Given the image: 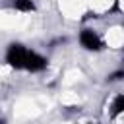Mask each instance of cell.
<instances>
[{
	"mask_svg": "<svg viewBox=\"0 0 124 124\" xmlns=\"http://www.w3.org/2000/svg\"><path fill=\"white\" fill-rule=\"evenodd\" d=\"M27 54L29 50L19 45V43H12L8 46V52H6V62L12 66V68H25V60H27Z\"/></svg>",
	"mask_w": 124,
	"mask_h": 124,
	"instance_id": "6da1fadb",
	"label": "cell"
},
{
	"mask_svg": "<svg viewBox=\"0 0 124 124\" xmlns=\"http://www.w3.org/2000/svg\"><path fill=\"white\" fill-rule=\"evenodd\" d=\"M79 43L87 50H99V48H103V43H101V39L97 37V33L93 29H83L79 33Z\"/></svg>",
	"mask_w": 124,
	"mask_h": 124,
	"instance_id": "7a4b0ae2",
	"label": "cell"
},
{
	"mask_svg": "<svg viewBox=\"0 0 124 124\" xmlns=\"http://www.w3.org/2000/svg\"><path fill=\"white\" fill-rule=\"evenodd\" d=\"M25 68L29 72H41V70L46 68V58L41 56V54H37V52H33V50H29L27 60H25Z\"/></svg>",
	"mask_w": 124,
	"mask_h": 124,
	"instance_id": "3957f363",
	"label": "cell"
},
{
	"mask_svg": "<svg viewBox=\"0 0 124 124\" xmlns=\"http://www.w3.org/2000/svg\"><path fill=\"white\" fill-rule=\"evenodd\" d=\"M12 4H14V8L19 10V12H33V10H35L33 0H14Z\"/></svg>",
	"mask_w": 124,
	"mask_h": 124,
	"instance_id": "277c9868",
	"label": "cell"
},
{
	"mask_svg": "<svg viewBox=\"0 0 124 124\" xmlns=\"http://www.w3.org/2000/svg\"><path fill=\"white\" fill-rule=\"evenodd\" d=\"M110 114L112 116H118L120 112H124V95H118L114 101H112V107H110Z\"/></svg>",
	"mask_w": 124,
	"mask_h": 124,
	"instance_id": "5b68a950",
	"label": "cell"
},
{
	"mask_svg": "<svg viewBox=\"0 0 124 124\" xmlns=\"http://www.w3.org/2000/svg\"><path fill=\"white\" fill-rule=\"evenodd\" d=\"M124 78V70H118V72H112L110 76H108V81H118V79H122Z\"/></svg>",
	"mask_w": 124,
	"mask_h": 124,
	"instance_id": "8992f818",
	"label": "cell"
}]
</instances>
